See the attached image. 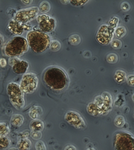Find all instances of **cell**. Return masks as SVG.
Wrapping results in <instances>:
<instances>
[{
  "label": "cell",
  "mask_w": 134,
  "mask_h": 150,
  "mask_svg": "<svg viewBox=\"0 0 134 150\" xmlns=\"http://www.w3.org/2000/svg\"><path fill=\"white\" fill-rule=\"evenodd\" d=\"M42 79L48 88L56 91L66 89L69 81L65 71L57 67H52L46 70L43 73Z\"/></svg>",
  "instance_id": "obj_1"
},
{
  "label": "cell",
  "mask_w": 134,
  "mask_h": 150,
  "mask_svg": "<svg viewBox=\"0 0 134 150\" xmlns=\"http://www.w3.org/2000/svg\"><path fill=\"white\" fill-rule=\"evenodd\" d=\"M29 47L35 53H41L49 47L51 43L50 36L40 30L29 32L27 36Z\"/></svg>",
  "instance_id": "obj_2"
},
{
  "label": "cell",
  "mask_w": 134,
  "mask_h": 150,
  "mask_svg": "<svg viewBox=\"0 0 134 150\" xmlns=\"http://www.w3.org/2000/svg\"><path fill=\"white\" fill-rule=\"evenodd\" d=\"M28 41L22 36H16L8 41L5 47L6 56L10 57H16L21 56L28 51Z\"/></svg>",
  "instance_id": "obj_3"
},
{
  "label": "cell",
  "mask_w": 134,
  "mask_h": 150,
  "mask_svg": "<svg viewBox=\"0 0 134 150\" xmlns=\"http://www.w3.org/2000/svg\"><path fill=\"white\" fill-rule=\"evenodd\" d=\"M7 93L11 103L17 110H21L24 107L25 100L24 93L19 84L11 82L7 85Z\"/></svg>",
  "instance_id": "obj_4"
},
{
  "label": "cell",
  "mask_w": 134,
  "mask_h": 150,
  "mask_svg": "<svg viewBox=\"0 0 134 150\" xmlns=\"http://www.w3.org/2000/svg\"><path fill=\"white\" fill-rule=\"evenodd\" d=\"M113 140L116 150H134V137L129 132L124 131L116 132Z\"/></svg>",
  "instance_id": "obj_5"
},
{
  "label": "cell",
  "mask_w": 134,
  "mask_h": 150,
  "mask_svg": "<svg viewBox=\"0 0 134 150\" xmlns=\"http://www.w3.org/2000/svg\"><path fill=\"white\" fill-rule=\"evenodd\" d=\"M38 85V79L36 75L31 73H26L22 76L19 84L24 93L31 94L34 92Z\"/></svg>",
  "instance_id": "obj_6"
},
{
  "label": "cell",
  "mask_w": 134,
  "mask_h": 150,
  "mask_svg": "<svg viewBox=\"0 0 134 150\" xmlns=\"http://www.w3.org/2000/svg\"><path fill=\"white\" fill-rule=\"evenodd\" d=\"M38 11V8L36 7L21 9L16 12L14 19L20 23L26 24L36 17Z\"/></svg>",
  "instance_id": "obj_7"
},
{
  "label": "cell",
  "mask_w": 134,
  "mask_h": 150,
  "mask_svg": "<svg viewBox=\"0 0 134 150\" xmlns=\"http://www.w3.org/2000/svg\"><path fill=\"white\" fill-rule=\"evenodd\" d=\"M40 30L47 33L55 29L56 26L55 20L52 17L46 15H39L37 18Z\"/></svg>",
  "instance_id": "obj_8"
},
{
  "label": "cell",
  "mask_w": 134,
  "mask_h": 150,
  "mask_svg": "<svg viewBox=\"0 0 134 150\" xmlns=\"http://www.w3.org/2000/svg\"><path fill=\"white\" fill-rule=\"evenodd\" d=\"M64 119L68 124L75 128L83 129L86 127V123L83 118L75 111H68L65 115Z\"/></svg>",
  "instance_id": "obj_9"
},
{
  "label": "cell",
  "mask_w": 134,
  "mask_h": 150,
  "mask_svg": "<svg viewBox=\"0 0 134 150\" xmlns=\"http://www.w3.org/2000/svg\"><path fill=\"white\" fill-rule=\"evenodd\" d=\"M8 28L14 35H21L24 32V30H30L31 27L26 24H23L12 19L9 21Z\"/></svg>",
  "instance_id": "obj_10"
},
{
  "label": "cell",
  "mask_w": 134,
  "mask_h": 150,
  "mask_svg": "<svg viewBox=\"0 0 134 150\" xmlns=\"http://www.w3.org/2000/svg\"><path fill=\"white\" fill-rule=\"evenodd\" d=\"M111 35L109 28L106 25H102L98 33L96 39L102 44H108L110 42Z\"/></svg>",
  "instance_id": "obj_11"
},
{
  "label": "cell",
  "mask_w": 134,
  "mask_h": 150,
  "mask_svg": "<svg viewBox=\"0 0 134 150\" xmlns=\"http://www.w3.org/2000/svg\"><path fill=\"white\" fill-rule=\"evenodd\" d=\"M29 64L26 61L19 60L12 66V70L16 74H24L29 68Z\"/></svg>",
  "instance_id": "obj_12"
},
{
  "label": "cell",
  "mask_w": 134,
  "mask_h": 150,
  "mask_svg": "<svg viewBox=\"0 0 134 150\" xmlns=\"http://www.w3.org/2000/svg\"><path fill=\"white\" fill-rule=\"evenodd\" d=\"M43 113V110L41 107L34 106L29 111V117L33 120L38 119Z\"/></svg>",
  "instance_id": "obj_13"
},
{
  "label": "cell",
  "mask_w": 134,
  "mask_h": 150,
  "mask_svg": "<svg viewBox=\"0 0 134 150\" xmlns=\"http://www.w3.org/2000/svg\"><path fill=\"white\" fill-rule=\"evenodd\" d=\"M29 127L31 131L41 132L44 128V124L40 120H34L30 123Z\"/></svg>",
  "instance_id": "obj_14"
},
{
  "label": "cell",
  "mask_w": 134,
  "mask_h": 150,
  "mask_svg": "<svg viewBox=\"0 0 134 150\" xmlns=\"http://www.w3.org/2000/svg\"><path fill=\"white\" fill-rule=\"evenodd\" d=\"M24 120V117L22 115L15 114L12 116L10 123L13 126L19 127L23 124Z\"/></svg>",
  "instance_id": "obj_15"
},
{
  "label": "cell",
  "mask_w": 134,
  "mask_h": 150,
  "mask_svg": "<svg viewBox=\"0 0 134 150\" xmlns=\"http://www.w3.org/2000/svg\"><path fill=\"white\" fill-rule=\"evenodd\" d=\"M88 113L93 116H97L102 113V110L96 106L94 103H91L87 107Z\"/></svg>",
  "instance_id": "obj_16"
},
{
  "label": "cell",
  "mask_w": 134,
  "mask_h": 150,
  "mask_svg": "<svg viewBox=\"0 0 134 150\" xmlns=\"http://www.w3.org/2000/svg\"><path fill=\"white\" fill-rule=\"evenodd\" d=\"M31 147V142L28 139H20L17 144L19 150H30Z\"/></svg>",
  "instance_id": "obj_17"
},
{
  "label": "cell",
  "mask_w": 134,
  "mask_h": 150,
  "mask_svg": "<svg viewBox=\"0 0 134 150\" xmlns=\"http://www.w3.org/2000/svg\"><path fill=\"white\" fill-rule=\"evenodd\" d=\"M11 145L10 139L6 136L0 137V150H5L9 148Z\"/></svg>",
  "instance_id": "obj_18"
},
{
  "label": "cell",
  "mask_w": 134,
  "mask_h": 150,
  "mask_svg": "<svg viewBox=\"0 0 134 150\" xmlns=\"http://www.w3.org/2000/svg\"><path fill=\"white\" fill-rule=\"evenodd\" d=\"M10 132L9 125L7 123L0 122V137L6 136Z\"/></svg>",
  "instance_id": "obj_19"
},
{
  "label": "cell",
  "mask_w": 134,
  "mask_h": 150,
  "mask_svg": "<svg viewBox=\"0 0 134 150\" xmlns=\"http://www.w3.org/2000/svg\"><path fill=\"white\" fill-rule=\"evenodd\" d=\"M114 79L117 83H122L125 80V74L123 71L118 70L115 73Z\"/></svg>",
  "instance_id": "obj_20"
},
{
  "label": "cell",
  "mask_w": 134,
  "mask_h": 150,
  "mask_svg": "<svg viewBox=\"0 0 134 150\" xmlns=\"http://www.w3.org/2000/svg\"><path fill=\"white\" fill-rule=\"evenodd\" d=\"M61 44L57 40H53L51 42L49 47L53 51H56L61 48Z\"/></svg>",
  "instance_id": "obj_21"
},
{
  "label": "cell",
  "mask_w": 134,
  "mask_h": 150,
  "mask_svg": "<svg viewBox=\"0 0 134 150\" xmlns=\"http://www.w3.org/2000/svg\"><path fill=\"white\" fill-rule=\"evenodd\" d=\"M50 9L49 3L46 1H43L40 5L39 10L42 13H46Z\"/></svg>",
  "instance_id": "obj_22"
},
{
  "label": "cell",
  "mask_w": 134,
  "mask_h": 150,
  "mask_svg": "<svg viewBox=\"0 0 134 150\" xmlns=\"http://www.w3.org/2000/svg\"><path fill=\"white\" fill-rule=\"evenodd\" d=\"M69 42L71 44L73 45H76L80 43V37L78 35H72L69 38Z\"/></svg>",
  "instance_id": "obj_23"
},
{
  "label": "cell",
  "mask_w": 134,
  "mask_h": 150,
  "mask_svg": "<svg viewBox=\"0 0 134 150\" xmlns=\"http://www.w3.org/2000/svg\"><path fill=\"white\" fill-rule=\"evenodd\" d=\"M115 124L118 127H121L124 125L125 120L124 118L121 116H118L116 117L115 120Z\"/></svg>",
  "instance_id": "obj_24"
},
{
  "label": "cell",
  "mask_w": 134,
  "mask_h": 150,
  "mask_svg": "<svg viewBox=\"0 0 134 150\" xmlns=\"http://www.w3.org/2000/svg\"><path fill=\"white\" fill-rule=\"evenodd\" d=\"M35 147L36 150H46V145L42 141H38L36 142Z\"/></svg>",
  "instance_id": "obj_25"
},
{
  "label": "cell",
  "mask_w": 134,
  "mask_h": 150,
  "mask_svg": "<svg viewBox=\"0 0 134 150\" xmlns=\"http://www.w3.org/2000/svg\"><path fill=\"white\" fill-rule=\"evenodd\" d=\"M30 135L33 139L35 140H38L41 139L42 137V134L41 132L37 131H33L31 132Z\"/></svg>",
  "instance_id": "obj_26"
},
{
  "label": "cell",
  "mask_w": 134,
  "mask_h": 150,
  "mask_svg": "<svg viewBox=\"0 0 134 150\" xmlns=\"http://www.w3.org/2000/svg\"><path fill=\"white\" fill-rule=\"evenodd\" d=\"M115 33H116V36L120 38L125 34V30L123 27H119L116 29Z\"/></svg>",
  "instance_id": "obj_27"
},
{
  "label": "cell",
  "mask_w": 134,
  "mask_h": 150,
  "mask_svg": "<svg viewBox=\"0 0 134 150\" xmlns=\"http://www.w3.org/2000/svg\"><path fill=\"white\" fill-rule=\"evenodd\" d=\"M31 132L29 131H24L20 132L18 134V138L20 139H28L30 135Z\"/></svg>",
  "instance_id": "obj_28"
},
{
  "label": "cell",
  "mask_w": 134,
  "mask_h": 150,
  "mask_svg": "<svg viewBox=\"0 0 134 150\" xmlns=\"http://www.w3.org/2000/svg\"><path fill=\"white\" fill-rule=\"evenodd\" d=\"M117 57L114 54H110L107 57V60L109 63H115L117 61Z\"/></svg>",
  "instance_id": "obj_29"
},
{
  "label": "cell",
  "mask_w": 134,
  "mask_h": 150,
  "mask_svg": "<svg viewBox=\"0 0 134 150\" xmlns=\"http://www.w3.org/2000/svg\"><path fill=\"white\" fill-rule=\"evenodd\" d=\"M88 1H69V2L73 6H79L83 5L86 3Z\"/></svg>",
  "instance_id": "obj_30"
},
{
  "label": "cell",
  "mask_w": 134,
  "mask_h": 150,
  "mask_svg": "<svg viewBox=\"0 0 134 150\" xmlns=\"http://www.w3.org/2000/svg\"><path fill=\"white\" fill-rule=\"evenodd\" d=\"M111 46L115 49H118L121 46V43L118 40H114L111 43Z\"/></svg>",
  "instance_id": "obj_31"
},
{
  "label": "cell",
  "mask_w": 134,
  "mask_h": 150,
  "mask_svg": "<svg viewBox=\"0 0 134 150\" xmlns=\"http://www.w3.org/2000/svg\"><path fill=\"white\" fill-rule=\"evenodd\" d=\"M127 82L129 85L134 86V75H130L127 78Z\"/></svg>",
  "instance_id": "obj_32"
},
{
  "label": "cell",
  "mask_w": 134,
  "mask_h": 150,
  "mask_svg": "<svg viewBox=\"0 0 134 150\" xmlns=\"http://www.w3.org/2000/svg\"><path fill=\"white\" fill-rule=\"evenodd\" d=\"M19 60L16 57H10L9 60V64L12 67Z\"/></svg>",
  "instance_id": "obj_33"
},
{
  "label": "cell",
  "mask_w": 134,
  "mask_h": 150,
  "mask_svg": "<svg viewBox=\"0 0 134 150\" xmlns=\"http://www.w3.org/2000/svg\"><path fill=\"white\" fill-rule=\"evenodd\" d=\"M129 8H130V6H129V4L127 2H124V3H122L121 5V8L122 10L125 11L129 10Z\"/></svg>",
  "instance_id": "obj_34"
},
{
  "label": "cell",
  "mask_w": 134,
  "mask_h": 150,
  "mask_svg": "<svg viewBox=\"0 0 134 150\" xmlns=\"http://www.w3.org/2000/svg\"><path fill=\"white\" fill-rule=\"evenodd\" d=\"M7 64L6 61L5 59L2 58L0 59V66L2 67H4Z\"/></svg>",
  "instance_id": "obj_35"
},
{
  "label": "cell",
  "mask_w": 134,
  "mask_h": 150,
  "mask_svg": "<svg viewBox=\"0 0 134 150\" xmlns=\"http://www.w3.org/2000/svg\"><path fill=\"white\" fill-rule=\"evenodd\" d=\"M64 150H76V149L73 145H69L66 146Z\"/></svg>",
  "instance_id": "obj_36"
},
{
  "label": "cell",
  "mask_w": 134,
  "mask_h": 150,
  "mask_svg": "<svg viewBox=\"0 0 134 150\" xmlns=\"http://www.w3.org/2000/svg\"><path fill=\"white\" fill-rule=\"evenodd\" d=\"M21 2H23L24 4L28 5L30 4L32 1H31V0H27V1H21Z\"/></svg>",
  "instance_id": "obj_37"
},
{
  "label": "cell",
  "mask_w": 134,
  "mask_h": 150,
  "mask_svg": "<svg viewBox=\"0 0 134 150\" xmlns=\"http://www.w3.org/2000/svg\"><path fill=\"white\" fill-rule=\"evenodd\" d=\"M3 42V38L2 35L0 34V47L2 45V43Z\"/></svg>",
  "instance_id": "obj_38"
},
{
  "label": "cell",
  "mask_w": 134,
  "mask_h": 150,
  "mask_svg": "<svg viewBox=\"0 0 134 150\" xmlns=\"http://www.w3.org/2000/svg\"><path fill=\"white\" fill-rule=\"evenodd\" d=\"M8 150H19V149L18 148H16L15 147H12L11 148L9 149Z\"/></svg>",
  "instance_id": "obj_39"
},
{
  "label": "cell",
  "mask_w": 134,
  "mask_h": 150,
  "mask_svg": "<svg viewBox=\"0 0 134 150\" xmlns=\"http://www.w3.org/2000/svg\"><path fill=\"white\" fill-rule=\"evenodd\" d=\"M61 2L63 4H66L69 2V1H61Z\"/></svg>",
  "instance_id": "obj_40"
},
{
  "label": "cell",
  "mask_w": 134,
  "mask_h": 150,
  "mask_svg": "<svg viewBox=\"0 0 134 150\" xmlns=\"http://www.w3.org/2000/svg\"><path fill=\"white\" fill-rule=\"evenodd\" d=\"M87 150H95L93 148H89Z\"/></svg>",
  "instance_id": "obj_41"
},
{
  "label": "cell",
  "mask_w": 134,
  "mask_h": 150,
  "mask_svg": "<svg viewBox=\"0 0 134 150\" xmlns=\"http://www.w3.org/2000/svg\"><path fill=\"white\" fill-rule=\"evenodd\" d=\"M132 99L133 101L134 102V94L132 96Z\"/></svg>",
  "instance_id": "obj_42"
}]
</instances>
